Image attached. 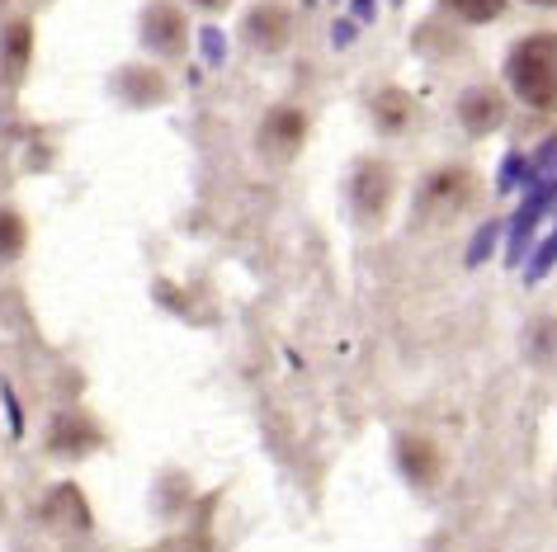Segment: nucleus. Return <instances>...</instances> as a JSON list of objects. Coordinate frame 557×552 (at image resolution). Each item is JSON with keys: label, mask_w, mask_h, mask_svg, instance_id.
<instances>
[{"label": "nucleus", "mask_w": 557, "mask_h": 552, "mask_svg": "<svg viewBox=\"0 0 557 552\" xmlns=\"http://www.w3.org/2000/svg\"><path fill=\"white\" fill-rule=\"evenodd\" d=\"M506 86L520 95L534 114H553L557 104V38L553 34H524L506 58Z\"/></svg>", "instance_id": "obj_1"}, {"label": "nucleus", "mask_w": 557, "mask_h": 552, "mask_svg": "<svg viewBox=\"0 0 557 552\" xmlns=\"http://www.w3.org/2000/svg\"><path fill=\"white\" fill-rule=\"evenodd\" d=\"M478 195L482 189H478V171L472 165H440V171H430L416 185V223L449 227L463 213H472Z\"/></svg>", "instance_id": "obj_2"}, {"label": "nucleus", "mask_w": 557, "mask_h": 552, "mask_svg": "<svg viewBox=\"0 0 557 552\" xmlns=\"http://www.w3.org/2000/svg\"><path fill=\"white\" fill-rule=\"evenodd\" d=\"M393 203H397V165L383 161V156H364L355 161L350 179H345V209L364 231L383 227L393 217Z\"/></svg>", "instance_id": "obj_3"}, {"label": "nucleus", "mask_w": 557, "mask_h": 552, "mask_svg": "<svg viewBox=\"0 0 557 552\" xmlns=\"http://www.w3.org/2000/svg\"><path fill=\"white\" fill-rule=\"evenodd\" d=\"M189 20L175 0H147V10L137 15V43H143L157 62H180L189 52Z\"/></svg>", "instance_id": "obj_4"}, {"label": "nucleus", "mask_w": 557, "mask_h": 552, "mask_svg": "<svg viewBox=\"0 0 557 552\" xmlns=\"http://www.w3.org/2000/svg\"><path fill=\"white\" fill-rule=\"evenodd\" d=\"M294 34H298V15L288 0H256V5L242 15V43L250 52H260V58L288 52Z\"/></svg>", "instance_id": "obj_5"}, {"label": "nucleus", "mask_w": 557, "mask_h": 552, "mask_svg": "<svg viewBox=\"0 0 557 552\" xmlns=\"http://www.w3.org/2000/svg\"><path fill=\"white\" fill-rule=\"evenodd\" d=\"M308 133H312L308 109L274 104L270 114L260 118V128H256V151L270 165H288V161H298V151H302V142H308Z\"/></svg>", "instance_id": "obj_6"}, {"label": "nucleus", "mask_w": 557, "mask_h": 552, "mask_svg": "<svg viewBox=\"0 0 557 552\" xmlns=\"http://www.w3.org/2000/svg\"><path fill=\"white\" fill-rule=\"evenodd\" d=\"M458 128H463L468 137H492L506 128L510 118V100L500 86H468L463 95H458Z\"/></svg>", "instance_id": "obj_7"}, {"label": "nucleus", "mask_w": 557, "mask_h": 552, "mask_svg": "<svg viewBox=\"0 0 557 552\" xmlns=\"http://www.w3.org/2000/svg\"><path fill=\"white\" fill-rule=\"evenodd\" d=\"M34 66V20L10 15L0 20V90H20Z\"/></svg>", "instance_id": "obj_8"}, {"label": "nucleus", "mask_w": 557, "mask_h": 552, "mask_svg": "<svg viewBox=\"0 0 557 552\" xmlns=\"http://www.w3.org/2000/svg\"><path fill=\"white\" fill-rule=\"evenodd\" d=\"M95 449H104V430L95 425L90 411H58L48 421V453H58V459H86Z\"/></svg>", "instance_id": "obj_9"}, {"label": "nucleus", "mask_w": 557, "mask_h": 552, "mask_svg": "<svg viewBox=\"0 0 557 552\" xmlns=\"http://www.w3.org/2000/svg\"><path fill=\"white\" fill-rule=\"evenodd\" d=\"M393 459H397V467H401V477H407L411 487H421V491H430V487H435V481L444 477V453H440V444H435L430 435H416V430L397 435Z\"/></svg>", "instance_id": "obj_10"}, {"label": "nucleus", "mask_w": 557, "mask_h": 552, "mask_svg": "<svg viewBox=\"0 0 557 552\" xmlns=\"http://www.w3.org/2000/svg\"><path fill=\"white\" fill-rule=\"evenodd\" d=\"M369 118L383 137H407L421 128V100L401 86H383V90H373V100H369Z\"/></svg>", "instance_id": "obj_11"}, {"label": "nucleus", "mask_w": 557, "mask_h": 552, "mask_svg": "<svg viewBox=\"0 0 557 552\" xmlns=\"http://www.w3.org/2000/svg\"><path fill=\"white\" fill-rule=\"evenodd\" d=\"M114 95L128 109H157L171 100V80L161 66H123V72H114Z\"/></svg>", "instance_id": "obj_12"}, {"label": "nucleus", "mask_w": 557, "mask_h": 552, "mask_svg": "<svg viewBox=\"0 0 557 552\" xmlns=\"http://www.w3.org/2000/svg\"><path fill=\"white\" fill-rule=\"evenodd\" d=\"M44 519L48 524H58V529H72V534H90V505H86V495H81V487H72V481H62V487H52L48 491V501H44Z\"/></svg>", "instance_id": "obj_13"}, {"label": "nucleus", "mask_w": 557, "mask_h": 552, "mask_svg": "<svg viewBox=\"0 0 557 552\" xmlns=\"http://www.w3.org/2000/svg\"><path fill=\"white\" fill-rule=\"evenodd\" d=\"M548 209H553V185H539L534 195L524 199V209L506 223L510 227V255H506L510 265H520V260H524V246H529V237H534V227H539V217L548 213Z\"/></svg>", "instance_id": "obj_14"}, {"label": "nucleus", "mask_w": 557, "mask_h": 552, "mask_svg": "<svg viewBox=\"0 0 557 552\" xmlns=\"http://www.w3.org/2000/svg\"><path fill=\"white\" fill-rule=\"evenodd\" d=\"M411 48L421 52V58L444 62V58H458V52H463V34H458L454 24H444V20H421L416 24Z\"/></svg>", "instance_id": "obj_15"}, {"label": "nucleus", "mask_w": 557, "mask_h": 552, "mask_svg": "<svg viewBox=\"0 0 557 552\" xmlns=\"http://www.w3.org/2000/svg\"><path fill=\"white\" fill-rule=\"evenodd\" d=\"M24 246H29V223H24L20 209H0V265H10V260L24 255Z\"/></svg>", "instance_id": "obj_16"}, {"label": "nucleus", "mask_w": 557, "mask_h": 552, "mask_svg": "<svg viewBox=\"0 0 557 552\" xmlns=\"http://www.w3.org/2000/svg\"><path fill=\"white\" fill-rule=\"evenodd\" d=\"M440 5L458 24H496L510 10V0H440Z\"/></svg>", "instance_id": "obj_17"}, {"label": "nucleus", "mask_w": 557, "mask_h": 552, "mask_svg": "<svg viewBox=\"0 0 557 552\" xmlns=\"http://www.w3.org/2000/svg\"><path fill=\"white\" fill-rule=\"evenodd\" d=\"M500 231H506V223H482V227H478V237H472V246H468V269H478V265H486V255H492V251H496Z\"/></svg>", "instance_id": "obj_18"}, {"label": "nucleus", "mask_w": 557, "mask_h": 552, "mask_svg": "<svg viewBox=\"0 0 557 552\" xmlns=\"http://www.w3.org/2000/svg\"><path fill=\"white\" fill-rule=\"evenodd\" d=\"M524 179H529V171H524V156H520V151L500 161V171H496V189H500V195H515Z\"/></svg>", "instance_id": "obj_19"}, {"label": "nucleus", "mask_w": 557, "mask_h": 552, "mask_svg": "<svg viewBox=\"0 0 557 552\" xmlns=\"http://www.w3.org/2000/svg\"><path fill=\"white\" fill-rule=\"evenodd\" d=\"M553 255H557V241H553V237H543V246H539L534 255H529V269H524V279H529V284L548 279V274H553Z\"/></svg>", "instance_id": "obj_20"}, {"label": "nucleus", "mask_w": 557, "mask_h": 552, "mask_svg": "<svg viewBox=\"0 0 557 552\" xmlns=\"http://www.w3.org/2000/svg\"><path fill=\"white\" fill-rule=\"evenodd\" d=\"M0 402H5V411H10V435H24V416H20V397H15V388H10V382H0Z\"/></svg>", "instance_id": "obj_21"}, {"label": "nucleus", "mask_w": 557, "mask_h": 552, "mask_svg": "<svg viewBox=\"0 0 557 552\" xmlns=\"http://www.w3.org/2000/svg\"><path fill=\"white\" fill-rule=\"evenodd\" d=\"M199 43H203V52H208V62H222V48H227V43H222V29H203Z\"/></svg>", "instance_id": "obj_22"}, {"label": "nucleus", "mask_w": 557, "mask_h": 552, "mask_svg": "<svg viewBox=\"0 0 557 552\" xmlns=\"http://www.w3.org/2000/svg\"><path fill=\"white\" fill-rule=\"evenodd\" d=\"M331 43H336V48H350V43H355V24H350V20H341V24H336V38H331Z\"/></svg>", "instance_id": "obj_23"}, {"label": "nucleus", "mask_w": 557, "mask_h": 552, "mask_svg": "<svg viewBox=\"0 0 557 552\" xmlns=\"http://www.w3.org/2000/svg\"><path fill=\"white\" fill-rule=\"evenodd\" d=\"M189 5H199V10H208V15H218V10H227L232 0H189Z\"/></svg>", "instance_id": "obj_24"}, {"label": "nucleus", "mask_w": 557, "mask_h": 552, "mask_svg": "<svg viewBox=\"0 0 557 552\" xmlns=\"http://www.w3.org/2000/svg\"><path fill=\"white\" fill-rule=\"evenodd\" d=\"M369 5H373V0H355V10H359V15H369Z\"/></svg>", "instance_id": "obj_25"}, {"label": "nucleus", "mask_w": 557, "mask_h": 552, "mask_svg": "<svg viewBox=\"0 0 557 552\" xmlns=\"http://www.w3.org/2000/svg\"><path fill=\"white\" fill-rule=\"evenodd\" d=\"M0 20H10V0H0Z\"/></svg>", "instance_id": "obj_26"}, {"label": "nucleus", "mask_w": 557, "mask_h": 552, "mask_svg": "<svg viewBox=\"0 0 557 552\" xmlns=\"http://www.w3.org/2000/svg\"><path fill=\"white\" fill-rule=\"evenodd\" d=\"M529 5H553V0H529Z\"/></svg>", "instance_id": "obj_27"}, {"label": "nucleus", "mask_w": 557, "mask_h": 552, "mask_svg": "<svg viewBox=\"0 0 557 552\" xmlns=\"http://www.w3.org/2000/svg\"><path fill=\"white\" fill-rule=\"evenodd\" d=\"M34 5H52V0H34Z\"/></svg>", "instance_id": "obj_28"}, {"label": "nucleus", "mask_w": 557, "mask_h": 552, "mask_svg": "<svg viewBox=\"0 0 557 552\" xmlns=\"http://www.w3.org/2000/svg\"><path fill=\"white\" fill-rule=\"evenodd\" d=\"M308 5H317V0H308Z\"/></svg>", "instance_id": "obj_29"}]
</instances>
